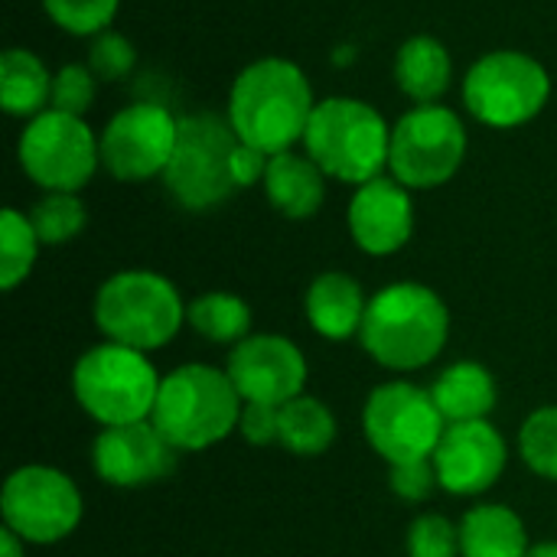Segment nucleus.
Returning <instances> with one entry per match:
<instances>
[{"instance_id": "c85d7f7f", "label": "nucleus", "mask_w": 557, "mask_h": 557, "mask_svg": "<svg viewBox=\"0 0 557 557\" xmlns=\"http://www.w3.org/2000/svg\"><path fill=\"white\" fill-rule=\"evenodd\" d=\"M519 454L535 476L557 483V405L529 414L519 431Z\"/></svg>"}, {"instance_id": "2eb2a0df", "label": "nucleus", "mask_w": 557, "mask_h": 557, "mask_svg": "<svg viewBox=\"0 0 557 557\" xmlns=\"http://www.w3.org/2000/svg\"><path fill=\"white\" fill-rule=\"evenodd\" d=\"M225 372L242 401L287 405L307 388V359L297 343L277 333H258L232 346Z\"/></svg>"}, {"instance_id": "c756f323", "label": "nucleus", "mask_w": 557, "mask_h": 557, "mask_svg": "<svg viewBox=\"0 0 557 557\" xmlns=\"http://www.w3.org/2000/svg\"><path fill=\"white\" fill-rule=\"evenodd\" d=\"M408 557H460V525L441 512H424L408 525Z\"/></svg>"}, {"instance_id": "20e7f679", "label": "nucleus", "mask_w": 557, "mask_h": 557, "mask_svg": "<svg viewBox=\"0 0 557 557\" xmlns=\"http://www.w3.org/2000/svg\"><path fill=\"white\" fill-rule=\"evenodd\" d=\"M304 153L326 173V180L362 186L388 173L392 127L369 101L333 95L317 101L304 134Z\"/></svg>"}, {"instance_id": "a211bd4d", "label": "nucleus", "mask_w": 557, "mask_h": 557, "mask_svg": "<svg viewBox=\"0 0 557 557\" xmlns=\"http://www.w3.org/2000/svg\"><path fill=\"white\" fill-rule=\"evenodd\" d=\"M366 310H369V297L362 284L346 271H323L320 277L310 281L304 294L307 323L323 339H333V343L359 336L366 323Z\"/></svg>"}, {"instance_id": "c9c22d12", "label": "nucleus", "mask_w": 557, "mask_h": 557, "mask_svg": "<svg viewBox=\"0 0 557 557\" xmlns=\"http://www.w3.org/2000/svg\"><path fill=\"white\" fill-rule=\"evenodd\" d=\"M525 557H557V542H539V545L529 548Z\"/></svg>"}, {"instance_id": "bb28decb", "label": "nucleus", "mask_w": 557, "mask_h": 557, "mask_svg": "<svg viewBox=\"0 0 557 557\" xmlns=\"http://www.w3.org/2000/svg\"><path fill=\"white\" fill-rule=\"evenodd\" d=\"M26 215H29L39 242L49 248L69 245L88 225V209L78 199V193H42Z\"/></svg>"}, {"instance_id": "9d476101", "label": "nucleus", "mask_w": 557, "mask_h": 557, "mask_svg": "<svg viewBox=\"0 0 557 557\" xmlns=\"http://www.w3.org/2000/svg\"><path fill=\"white\" fill-rule=\"evenodd\" d=\"M16 160L42 193H82L101 166V140L85 117L49 108L20 131Z\"/></svg>"}, {"instance_id": "393cba45", "label": "nucleus", "mask_w": 557, "mask_h": 557, "mask_svg": "<svg viewBox=\"0 0 557 557\" xmlns=\"http://www.w3.org/2000/svg\"><path fill=\"white\" fill-rule=\"evenodd\" d=\"M186 323L215 346H238L251 333V307L232 290H209L186 304Z\"/></svg>"}, {"instance_id": "b1692460", "label": "nucleus", "mask_w": 557, "mask_h": 557, "mask_svg": "<svg viewBox=\"0 0 557 557\" xmlns=\"http://www.w3.org/2000/svg\"><path fill=\"white\" fill-rule=\"evenodd\" d=\"M336 418L326 401L313 395H297L281 405V447L294 457H323L336 444Z\"/></svg>"}, {"instance_id": "a878e982", "label": "nucleus", "mask_w": 557, "mask_h": 557, "mask_svg": "<svg viewBox=\"0 0 557 557\" xmlns=\"http://www.w3.org/2000/svg\"><path fill=\"white\" fill-rule=\"evenodd\" d=\"M39 235L29 222L26 212L20 209H3L0 215V287L16 290L36 268L39 258Z\"/></svg>"}, {"instance_id": "423d86ee", "label": "nucleus", "mask_w": 557, "mask_h": 557, "mask_svg": "<svg viewBox=\"0 0 557 557\" xmlns=\"http://www.w3.org/2000/svg\"><path fill=\"white\" fill-rule=\"evenodd\" d=\"M160 382L163 375L150 362V352L108 339L85 349L72 369V395L101 428L150 421Z\"/></svg>"}, {"instance_id": "6e6552de", "label": "nucleus", "mask_w": 557, "mask_h": 557, "mask_svg": "<svg viewBox=\"0 0 557 557\" xmlns=\"http://www.w3.org/2000/svg\"><path fill=\"white\" fill-rule=\"evenodd\" d=\"M552 101L548 69L522 49H493L463 75V108L473 121L516 131L535 121Z\"/></svg>"}, {"instance_id": "39448f33", "label": "nucleus", "mask_w": 557, "mask_h": 557, "mask_svg": "<svg viewBox=\"0 0 557 557\" xmlns=\"http://www.w3.org/2000/svg\"><path fill=\"white\" fill-rule=\"evenodd\" d=\"M91 317L108 343L153 352L176 339L186 323V304L170 277L131 268L111 274L98 287Z\"/></svg>"}, {"instance_id": "2f4dec72", "label": "nucleus", "mask_w": 557, "mask_h": 557, "mask_svg": "<svg viewBox=\"0 0 557 557\" xmlns=\"http://www.w3.org/2000/svg\"><path fill=\"white\" fill-rule=\"evenodd\" d=\"M95 95H98L95 72L88 65H82V62H69L52 78V104L49 108L85 117L88 108L95 104Z\"/></svg>"}, {"instance_id": "cd10ccee", "label": "nucleus", "mask_w": 557, "mask_h": 557, "mask_svg": "<svg viewBox=\"0 0 557 557\" xmlns=\"http://www.w3.org/2000/svg\"><path fill=\"white\" fill-rule=\"evenodd\" d=\"M52 26L69 36L95 39L111 29L121 0H39Z\"/></svg>"}, {"instance_id": "7c9ffc66", "label": "nucleus", "mask_w": 557, "mask_h": 557, "mask_svg": "<svg viewBox=\"0 0 557 557\" xmlns=\"http://www.w3.org/2000/svg\"><path fill=\"white\" fill-rule=\"evenodd\" d=\"M98 82H121L134 72L137 65V49L127 36L108 29L101 36L91 39V49H88V62H85Z\"/></svg>"}, {"instance_id": "1a4fd4ad", "label": "nucleus", "mask_w": 557, "mask_h": 557, "mask_svg": "<svg viewBox=\"0 0 557 557\" xmlns=\"http://www.w3.org/2000/svg\"><path fill=\"white\" fill-rule=\"evenodd\" d=\"M467 124L447 104H414L392 127L388 173L411 193L450 183L467 160Z\"/></svg>"}, {"instance_id": "6ab92c4d", "label": "nucleus", "mask_w": 557, "mask_h": 557, "mask_svg": "<svg viewBox=\"0 0 557 557\" xmlns=\"http://www.w3.org/2000/svg\"><path fill=\"white\" fill-rule=\"evenodd\" d=\"M261 186H264L271 209L294 222L313 219L326 199V173L307 153H297V150L274 153L268 160Z\"/></svg>"}, {"instance_id": "4be33fe9", "label": "nucleus", "mask_w": 557, "mask_h": 557, "mask_svg": "<svg viewBox=\"0 0 557 557\" xmlns=\"http://www.w3.org/2000/svg\"><path fill=\"white\" fill-rule=\"evenodd\" d=\"M529 548L525 522L509 506L483 503L460 519V557H525Z\"/></svg>"}, {"instance_id": "dca6fc26", "label": "nucleus", "mask_w": 557, "mask_h": 557, "mask_svg": "<svg viewBox=\"0 0 557 557\" xmlns=\"http://www.w3.org/2000/svg\"><path fill=\"white\" fill-rule=\"evenodd\" d=\"M506 463H509L506 437L490 421L447 424L434 450L441 490L450 496H483L499 483Z\"/></svg>"}, {"instance_id": "0eeeda50", "label": "nucleus", "mask_w": 557, "mask_h": 557, "mask_svg": "<svg viewBox=\"0 0 557 557\" xmlns=\"http://www.w3.org/2000/svg\"><path fill=\"white\" fill-rule=\"evenodd\" d=\"M238 134L232 131L225 114H183L176 150L163 173V186L170 199L186 212L219 209L225 199L238 193L235 183V153Z\"/></svg>"}, {"instance_id": "f257e3e1", "label": "nucleus", "mask_w": 557, "mask_h": 557, "mask_svg": "<svg viewBox=\"0 0 557 557\" xmlns=\"http://www.w3.org/2000/svg\"><path fill=\"white\" fill-rule=\"evenodd\" d=\"M313 111L317 98L307 72L290 59L264 55L235 75L225 117L242 144L274 157L304 144Z\"/></svg>"}, {"instance_id": "f8f14e48", "label": "nucleus", "mask_w": 557, "mask_h": 557, "mask_svg": "<svg viewBox=\"0 0 557 557\" xmlns=\"http://www.w3.org/2000/svg\"><path fill=\"white\" fill-rule=\"evenodd\" d=\"M0 516L26 545H59L82 525L85 503L69 473L46 463H26L3 480Z\"/></svg>"}, {"instance_id": "473e14b6", "label": "nucleus", "mask_w": 557, "mask_h": 557, "mask_svg": "<svg viewBox=\"0 0 557 557\" xmlns=\"http://www.w3.org/2000/svg\"><path fill=\"white\" fill-rule=\"evenodd\" d=\"M388 490L405 499V503H428L437 490V467L434 457L428 460H405V463H392L388 467Z\"/></svg>"}, {"instance_id": "f03ea898", "label": "nucleus", "mask_w": 557, "mask_h": 557, "mask_svg": "<svg viewBox=\"0 0 557 557\" xmlns=\"http://www.w3.org/2000/svg\"><path fill=\"white\" fill-rule=\"evenodd\" d=\"M362 349L392 372L431 366L450 339V310L437 290L418 281H398L369 297Z\"/></svg>"}, {"instance_id": "ddd939ff", "label": "nucleus", "mask_w": 557, "mask_h": 557, "mask_svg": "<svg viewBox=\"0 0 557 557\" xmlns=\"http://www.w3.org/2000/svg\"><path fill=\"white\" fill-rule=\"evenodd\" d=\"M180 117L160 101H134L121 108L108 127L98 134L101 140V166L117 183H147L163 180L170 157L176 150Z\"/></svg>"}, {"instance_id": "72a5a7b5", "label": "nucleus", "mask_w": 557, "mask_h": 557, "mask_svg": "<svg viewBox=\"0 0 557 557\" xmlns=\"http://www.w3.org/2000/svg\"><path fill=\"white\" fill-rule=\"evenodd\" d=\"M238 434L251 447L281 444V408L277 405H261V401H245L242 418H238Z\"/></svg>"}, {"instance_id": "f704fd0d", "label": "nucleus", "mask_w": 557, "mask_h": 557, "mask_svg": "<svg viewBox=\"0 0 557 557\" xmlns=\"http://www.w3.org/2000/svg\"><path fill=\"white\" fill-rule=\"evenodd\" d=\"M0 557H26V542L7 525L0 529Z\"/></svg>"}, {"instance_id": "f3484780", "label": "nucleus", "mask_w": 557, "mask_h": 557, "mask_svg": "<svg viewBox=\"0 0 557 557\" xmlns=\"http://www.w3.org/2000/svg\"><path fill=\"white\" fill-rule=\"evenodd\" d=\"M349 235L359 251L372 258H388L401 251L414 235V199L392 173L356 186L349 199Z\"/></svg>"}, {"instance_id": "4468645a", "label": "nucleus", "mask_w": 557, "mask_h": 557, "mask_svg": "<svg viewBox=\"0 0 557 557\" xmlns=\"http://www.w3.org/2000/svg\"><path fill=\"white\" fill-rule=\"evenodd\" d=\"M180 450L160 434L153 421L101 428L91 444V470L114 490H144L176 473Z\"/></svg>"}, {"instance_id": "5701e85b", "label": "nucleus", "mask_w": 557, "mask_h": 557, "mask_svg": "<svg viewBox=\"0 0 557 557\" xmlns=\"http://www.w3.org/2000/svg\"><path fill=\"white\" fill-rule=\"evenodd\" d=\"M52 72L23 46H10L0 55V104L10 117H36L52 104Z\"/></svg>"}, {"instance_id": "412c9836", "label": "nucleus", "mask_w": 557, "mask_h": 557, "mask_svg": "<svg viewBox=\"0 0 557 557\" xmlns=\"http://www.w3.org/2000/svg\"><path fill=\"white\" fill-rule=\"evenodd\" d=\"M434 405L441 408L447 424L463 421H486L499 405V388L493 372L483 362L463 359L447 366L431 385Z\"/></svg>"}, {"instance_id": "aec40b11", "label": "nucleus", "mask_w": 557, "mask_h": 557, "mask_svg": "<svg viewBox=\"0 0 557 557\" xmlns=\"http://www.w3.org/2000/svg\"><path fill=\"white\" fill-rule=\"evenodd\" d=\"M392 72L405 98L414 104H441L454 82V59L437 36L418 33L398 46Z\"/></svg>"}, {"instance_id": "7ed1b4c3", "label": "nucleus", "mask_w": 557, "mask_h": 557, "mask_svg": "<svg viewBox=\"0 0 557 557\" xmlns=\"http://www.w3.org/2000/svg\"><path fill=\"white\" fill-rule=\"evenodd\" d=\"M242 395L225 369L186 362L163 375L150 421L180 454H199L238 431Z\"/></svg>"}, {"instance_id": "9b49d317", "label": "nucleus", "mask_w": 557, "mask_h": 557, "mask_svg": "<svg viewBox=\"0 0 557 557\" xmlns=\"http://www.w3.org/2000/svg\"><path fill=\"white\" fill-rule=\"evenodd\" d=\"M362 431L372 450L392 467L405 460L434 457L447 431V421L434 405L431 388H421L405 379H392L372 388L362 408Z\"/></svg>"}]
</instances>
